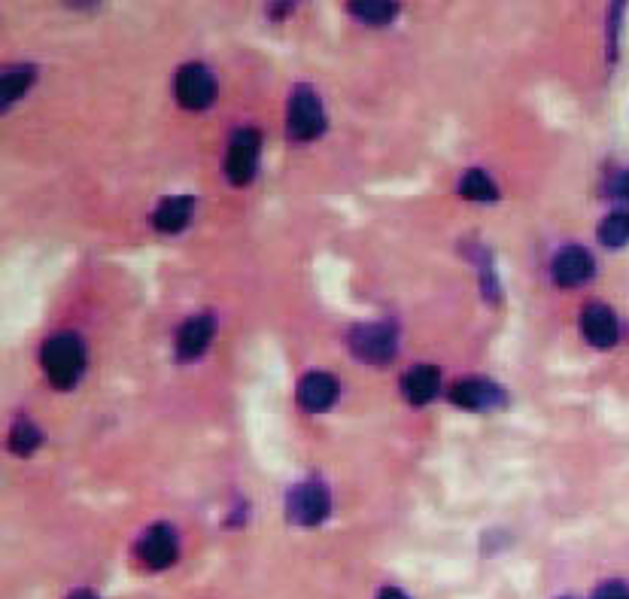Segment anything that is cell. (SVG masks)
Segmentation results:
<instances>
[{
  "label": "cell",
  "mask_w": 629,
  "mask_h": 599,
  "mask_svg": "<svg viewBox=\"0 0 629 599\" xmlns=\"http://www.w3.org/2000/svg\"><path fill=\"white\" fill-rule=\"evenodd\" d=\"M43 368H46V378L55 390H73L76 381L83 378V368H86V344L80 335L73 332H61L52 335L43 344Z\"/></svg>",
  "instance_id": "1"
},
{
  "label": "cell",
  "mask_w": 629,
  "mask_h": 599,
  "mask_svg": "<svg viewBox=\"0 0 629 599\" xmlns=\"http://www.w3.org/2000/svg\"><path fill=\"white\" fill-rule=\"evenodd\" d=\"M326 131V113L323 101L310 86H295L289 98V116H286V134L295 143L317 140Z\"/></svg>",
  "instance_id": "2"
},
{
  "label": "cell",
  "mask_w": 629,
  "mask_h": 599,
  "mask_svg": "<svg viewBox=\"0 0 629 599\" xmlns=\"http://www.w3.org/2000/svg\"><path fill=\"white\" fill-rule=\"evenodd\" d=\"M286 514L298 527H317L332 514V493L320 481H304L295 484L286 493Z\"/></svg>",
  "instance_id": "3"
},
{
  "label": "cell",
  "mask_w": 629,
  "mask_h": 599,
  "mask_svg": "<svg viewBox=\"0 0 629 599\" xmlns=\"http://www.w3.org/2000/svg\"><path fill=\"white\" fill-rule=\"evenodd\" d=\"M259 149H262V137L256 128H238L231 134L228 153H225V177L231 186H247L256 177Z\"/></svg>",
  "instance_id": "4"
},
{
  "label": "cell",
  "mask_w": 629,
  "mask_h": 599,
  "mask_svg": "<svg viewBox=\"0 0 629 599\" xmlns=\"http://www.w3.org/2000/svg\"><path fill=\"white\" fill-rule=\"evenodd\" d=\"M350 353L374 368L386 365L396 359V350H399V341H396V332H392L389 326H380V323H365V326H353L350 329Z\"/></svg>",
  "instance_id": "5"
},
{
  "label": "cell",
  "mask_w": 629,
  "mask_h": 599,
  "mask_svg": "<svg viewBox=\"0 0 629 599\" xmlns=\"http://www.w3.org/2000/svg\"><path fill=\"white\" fill-rule=\"evenodd\" d=\"M174 95L186 110H207L216 101L213 73L204 64H183L174 80Z\"/></svg>",
  "instance_id": "6"
},
{
  "label": "cell",
  "mask_w": 629,
  "mask_h": 599,
  "mask_svg": "<svg viewBox=\"0 0 629 599\" xmlns=\"http://www.w3.org/2000/svg\"><path fill=\"white\" fill-rule=\"evenodd\" d=\"M137 557L146 569H168L180 557V539L171 523H152L137 542Z\"/></svg>",
  "instance_id": "7"
},
{
  "label": "cell",
  "mask_w": 629,
  "mask_h": 599,
  "mask_svg": "<svg viewBox=\"0 0 629 599\" xmlns=\"http://www.w3.org/2000/svg\"><path fill=\"white\" fill-rule=\"evenodd\" d=\"M596 271V262L590 256V250L584 247H563L554 256V265H550V274H554L557 286L572 289V286H584Z\"/></svg>",
  "instance_id": "8"
},
{
  "label": "cell",
  "mask_w": 629,
  "mask_h": 599,
  "mask_svg": "<svg viewBox=\"0 0 629 599\" xmlns=\"http://www.w3.org/2000/svg\"><path fill=\"white\" fill-rule=\"evenodd\" d=\"M502 399H505L502 387H496L487 378H462L450 390V402L459 405V408H468V411L496 408V405H502Z\"/></svg>",
  "instance_id": "9"
},
{
  "label": "cell",
  "mask_w": 629,
  "mask_h": 599,
  "mask_svg": "<svg viewBox=\"0 0 629 599\" xmlns=\"http://www.w3.org/2000/svg\"><path fill=\"white\" fill-rule=\"evenodd\" d=\"M338 402V381L326 371H310L298 384V405L310 414L329 411Z\"/></svg>",
  "instance_id": "10"
},
{
  "label": "cell",
  "mask_w": 629,
  "mask_h": 599,
  "mask_svg": "<svg viewBox=\"0 0 629 599\" xmlns=\"http://www.w3.org/2000/svg\"><path fill=\"white\" fill-rule=\"evenodd\" d=\"M213 332H216V317H213V314L189 317V320L180 326V332H177V359H180V362L198 359V356L210 347Z\"/></svg>",
  "instance_id": "11"
},
{
  "label": "cell",
  "mask_w": 629,
  "mask_h": 599,
  "mask_svg": "<svg viewBox=\"0 0 629 599\" xmlns=\"http://www.w3.org/2000/svg\"><path fill=\"white\" fill-rule=\"evenodd\" d=\"M581 329H584V338L593 344V347H614L617 344V317L608 305H599V302H590L581 314Z\"/></svg>",
  "instance_id": "12"
},
{
  "label": "cell",
  "mask_w": 629,
  "mask_h": 599,
  "mask_svg": "<svg viewBox=\"0 0 629 599\" xmlns=\"http://www.w3.org/2000/svg\"><path fill=\"white\" fill-rule=\"evenodd\" d=\"M441 390V371L438 365H417L402 378V396L411 405H429Z\"/></svg>",
  "instance_id": "13"
},
{
  "label": "cell",
  "mask_w": 629,
  "mask_h": 599,
  "mask_svg": "<svg viewBox=\"0 0 629 599\" xmlns=\"http://www.w3.org/2000/svg\"><path fill=\"white\" fill-rule=\"evenodd\" d=\"M192 210H195V198L192 195H174L168 201H162L159 207H155L152 213V226L165 232V235H177L189 226L192 219Z\"/></svg>",
  "instance_id": "14"
},
{
  "label": "cell",
  "mask_w": 629,
  "mask_h": 599,
  "mask_svg": "<svg viewBox=\"0 0 629 599\" xmlns=\"http://www.w3.org/2000/svg\"><path fill=\"white\" fill-rule=\"evenodd\" d=\"M34 77H37V70L31 64H19V67H7L4 70V77H0V95H4V110L13 101L25 98V92L31 89Z\"/></svg>",
  "instance_id": "15"
},
{
  "label": "cell",
  "mask_w": 629,
  "mask_h": 599,
  "mask_svg": "<svg viewBox=\"0 0 629 599\" xmlns=\"http://www.w3.org/2000/svg\"><path fill=\"white\" fill-rule=\"evenodd\" d=\"M347 13L356 16L359 22L371 25V28H383V25H389L392 19L399 16V7L386 4V0H362V4H350Z\"/></svg>",
  "instance_id": "16"
},
{
  "label": "cell",
  "mask_w": 629,
  "mask_h": 599,
  "mask_svg": "<svg viewBox=\"0 0 629 599\" xmlns=\"http://www.w3.org/2000/svg\"><path fill=\"white\" fill-rule=\"evenodd\" d=\"M459 195H462L465 201H496V198H499V189H496V183L490 180L487 171L471 168V171L462 177V183H459Z\"/></svg>",
  "instance_id": "17"
},
{
  "label": "cell",
  "mask_w": 629,
  "mask_h": 599,
  "mask_svg": "<svg viewBox=\"0 0 629 599\" xmlns=\"http://www.w3.org/2000/svg\"><path fill=\"white\" fill-rule=\"evenodd\" d=\"M599 241L605 247H623L629 244V210H614L602 219V226H599Z\"/></svg>",
  "instance_id": "18"
},
{
  "label": "cell",
  "mask_w": 629,
  "mask_h": 599,
  "mask_svg": "<svg viewBox=\"0 0 629 599\" xmlns=\"http://www.w3.org/2000/svg\"><path fill=\"white\" fill-rule=\"evenodd\" d=\"M43 444V432L31 420H19L10 432V451L16 457H31L37 447Z\"/></svg>",
  "instance_id": "19"
},
{
  "label": "cell",
  "mask_w": 629,
  "mask_h": 599,
  "mask_svg": "<svg viewBox=\"0 0 629 599\" xmlns=\"http://www.w3.org/2000/svg\"><path fill=\"white\" fill-rule=\"evenodd\" d=\"M593 599H629L626 581H605L593 590Z\"/></svg>",
  "instance_id": "20"
},
{
  "label": "cell",
  "mask_w": 629,
  "mask_h": 599,
  "mask_svg": "<svg viewBox=\"0 0 629 599\" xmlns=\"http://www.w3.org/2000/svg\"><path fill=\"white\" fill-rule=\"evenodd\" d=\"M608 192H611L614 198L629 201V171H620V174L608 183Z\"/></svg>",
  "instance_id": "21"
},
{
  "label": "cell",
  "mask_w": 629,
  "mask_h": 599,
  "mask_svg": "<svg viewBox=\"0 0 629 599\" xmlns=\"http://www.w3.org/2000/svg\"><path fill=\"white\" fill-rule=\"evenodd\" d=\"M377 599H408L399 587H383L380 593H377Z\"/></svg>",
  "instance_id": "22"
},
{
  "label": "cell",
  "mask_w": 629,
  "mask_h": 599,
  "mask_svg": "<svg viewBox=\"0 0 629 599\" xmlns=\"http://www.w3.org/2000/svg\"><path fill=\"white\" fill-rule=\"evenodd\" d=\"M67 599H98V593H95V590H89V587H80V590H73Z\"/></svg>",
  "instance_id": "23"
},
{
  "label": "cell",
  "mask_w": 629,
  "mask_h": 599,
  "mask_svg": "<svg viewBox=\"0 0 629 599\" xmlns=\"http://www.w3.org/2000/svg\"><path fill=\"white\" fill-rule=\"evenodd\" d=\"M292 7H271V16H286Z\"/></svg>",
  "instance_id": "24"
}]
</instances>
